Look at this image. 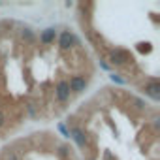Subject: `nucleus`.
Listing matches in <instances>:
<instances>
[{
    "mask_svg": "<svg viewBox=\"0 0 160 160\" xmlns=\"http://www.w3.org/2000/svg\"><path fill=\"white\" fill-rule=\"evenodd\" d=\"M53 94H55V100L57 104H66L72 96L70 92V85H68V79H58V81L55 83V89H53Z\"/></svg>",
    "mask_w": 160,
    "mask_h": 160,
    "instance_id": "1",
    "label": "nucleus"
},
{
    "mask_svg": "<svg viewBox=\"0 0 160 160\" xmlns=\"http://www.w3.org/2000/svg\"><path fill=\"white\" fill-rule=\"evenodd\" d=\"M58 47H60L62 51H70V49H73V47H79V40L75 38L73 32L64 30V32L58 36Z\"/></svg>",
    "mask_w": 160,
    "mask_h": 160,
    "instance_id": "2",
    "label": "nucleus"
},
{
    "mask_svg": "<svg viewBox=\"0 0 160 160\" xmlns=\"http://www.w3.org/2000/svg\"><path fill=\"white\" fill-rule=\"evenodd\" d=\"M87 83H89V77H87V75H83V73H79V75H72V77L68 79L70 92H73V94L83 92V91H85V87H87Z\"/></svg>",
    "mask_w": 160,
    "mask_h": 160,
    "instance_id": "3",
    "label": "nucleus"
},
{
    "mask_svg": "<svg viewBox=\"0 0 160 160\" xmlns=\"http://www.w3.org/2000/svg\"><path fill=\"white\" fill-rule=\"evenodd\" d=\"M143 92L147 94V96H151L152 100H158L160 98V91H158V81H149V83H145L143 87Z\"/></svg>",
    "mask_w": 160,
    "mask_h": 160,
    "instance_id": "4",
    "label": "nucleus"
},
{
    "mask_svg": "<svg viewBox=\"0 0 160 160\" xmlns=\"http://www.w3.org/2000/svg\"><path fill=\"white\" fill-rule=\"evenodd\" d=\"M55 40H57V30L55 28H45L40 34V43H43V45H51V43H55Z\"/></svg>",
    "mask_w": 160,
    "mask_h": 160,
    "instance_id": "5",
    "label": "nucleus"
},
{
    "mask_svg": "<svg viewBox=\"0 0 160 160\" xmlns=\"http://www.w3.org/2000/svg\"><path fill=\"white\" fill-rule=\"evenodd\" d=\"M0 160H21V154H19L15 149H10V147H8V149H4Z\"/></svg>",
    "mask_w": 160,
    "mask_h": 160,
    "instance_id": "6",
    "label": "nucleus"
},
{
    "mask_svg": "<svg viewBox=\"0 0 160 160\" xmlns=\"http://www.w3.org/2000/svg\"><path fill=\"white\" fill-rule=\"evenodd\" d=\"M21 36H23V42H25V43H34V42H36V34H34L30 28H23Z\"/></svg>",
    "mask_w": 160,
    "mask_h": 160,
    "instance_id": "7",
    "label": "nucleus"
},
{
    "mask_svg": "<svg viewBox=\"0 0 160 160\" xmlns=\"http://www.w3.org/2000/svg\"><path fill=\"white\" fill-rule=\"evenodd\" d=\"M6 121H8V115H6V109H2V108H0V128H2V126L6 124Z\"/></svg>",
    "mask_w": 160,
    "mask_h": 160,
    "instance_id": "8",
    "label": "nucleus"
}]
</instances>
